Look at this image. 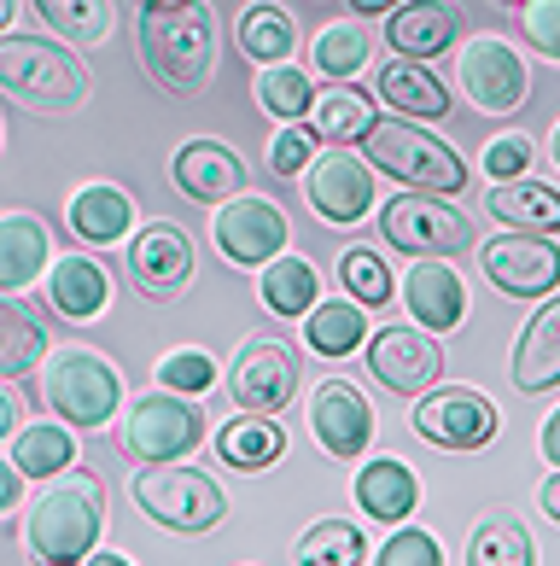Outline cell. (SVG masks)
<instances>
[{"label": "cell", "instance_id": "43", "mask_svg": "<svg viewBox=\"0 0 560 566\" xmlns=\"http://www.w3.org/2000/svg\"><path fill=\"white\" fill-rule=\"evenodd\" d=\"M380 566H444V549H439V537H432V532L403 526V532H391V537H385Z\"/></svg>", "mask_w": 560, "mask_h": 566}, {"label": "cell", "instance_id": "51", "mask_svg": "<svg viewBox=\"0 0 560 566\" xmlns=\"http://www.w3.org/2000/svg\"><path fill=\"white\" fill-rule=\"evenodd\" d=\"M82 566H135V560H129V555H112V549H94Z\"/></svg>", "mask_w": 560, "mask_h": 566}, {"label": "cell", "instance_id": "54", "mask_svg": "<svg viewBox=\"0 0 560 566\" xmlns=\"http://www.w3.org/2000/svg\"><path fill=\"white\" fill-rule=\"evenodd\" d=\"M549 153H554V164H560V123H554V140H549Z\"/></svg>", "mask_w": 560, "mask_h": 566}, {"label": "cell", "instance_id": "6", "mask_svg": "<svg viewBox=\"0 0 560 566\" xmlns=\"http://www.w3.org/2000/svg\"><path fill=\"white\" fill-rule=\"evenodd\" d=\"M41 391H47V409L65 427H94L99 432L123 403V374L99 350L65 345V350L47 356V380H41Z\"/></svg>", "mask_w": 560, "mask_h": 566}, {"label": "cell", "instance_id": "12", "mask_svg": "<svg viewBox=\"0 0 560 566\" xmlns=\"http://www.w3.org/2000/svg\"><path fill=\"white\" fill-rule=\"evenodd\" d=\"M455 65H462V88H467V99H473L479 112L508 117V112L526 106V94H531L526 59L514 53L503 35H473Z\"/></svg>", "mask_w": 560, "mask_h": 566}, {"label": "cell", "instance_id": "4", "mask_svg": "<svg viewBox=\"0 0 560 566\" xmlns=\"http://www.w3.org/2000/svg\"><path fill=\"white\" fill-rule=\"evenodd\" d=\"M362 146H368L373 170L391 176V181H403L409 193H432V199H439V193H462V187H467L462 153H455L450 140L426 135L421 123H409V117H380Z\"/></svg>", "mask_w": 560, "mask_h": 566}, {"label": "cell", "instance_id": "18", "mask_svg": "<svg viewBox=\"0 0 560 566\" xmlns=\"http://www.w3.org/2000/svg\"><path fill=\"white\" fill-rule=\"evenodd\" d=\"M309 427H316V444L334 455V461H350L368 450L373 438V415H368V397L350 386V380H327L309 403Z\"/></svg>", "mask_w": 560, "mask_h": 566}, {"label": "cell", "instance_id": "15", "mask_svg": "<svg viewBox=\"0 0 560 566\" xmlns=\"http://www.w3.org/2000/svg\"><path fill=\"white\" fill-rule=\"evenodd\" d=\"M129 275H135V292L152 304H170L176 292L193 281V234L181 222H147L140 234L129 240Z\"/></svg>", "mask_w": 560, "mask_h": 566}, {"label": "cell", "instance_id": "40", "mask_svg": "<svg viewBox=\"0 0 560 566\" xmlns=\"http://www.w3.org/2000/svg\"><path fill=\"white\" fill-rule=\"evenodd\" d=\"M339 286H350V298L357 304H385L391 292V269H385V258L373 245H350L345 258H339Z\"/></svg>", "mask_w": 560, "mask_h": 566}, {"label": "cell", "instance_id": "39", "mask_svg": "<svg viewBox=\"0 0 560 566\" xmlns=\"http://www.w3.org/2000/svg\"><path fill=\"white\" fill-rule=\"evenodd\" d=\"M368 65V35L357 24H327L316 35V71L327 82H345V76H357Z\"/></svg>", "mask_w": 560, "mask_h": 566}, {"label": "cell", "instance_id": "5", "mask_svg": "<svg viewBox=\"0 0 560 566\" xmlns=\"http://www.w3.org/2000/svg\"><path fill=\"white\" fill-rule=\"evenodd\" d=\"M135 509L158 520L163 532H181V537H199V532H216L228 520V496L216 491L211 473L187 468V461H170V468H140L135 473Z\"/></svg>", "mask_w": 560, "mask_h": 566}, {"label": "cell", "instance_id": "28", "mask_svg": "<svg viewBox=\"0 0 560 566\" xmlns=\"http://www.w3.org/2000/svg\"><path fill=\"white\" fill-rule=\"evenodd\" d=\"M135 228V199L123 193V187L112 181H94L82 187V193L71 199V234L88 240V245H112Z\"/></svg>", "mask_w": 560, "mask_h": 566}, {"label": "cell", "instance_id": "19", "mask_svg": "<svg viewBox=\"0 0 560 566\" xmlns=\"http://www.w3.org/2000/svg\"><path fill=\"white\" fill-rule=\"evenodd\" d=\"M455 35H462V18H455L450 0H403L385 18V48L414 59V65H432L439 53H450Z\"/></svg>", "mask_w": 560, "mask_h": 566}, {"label": "cell", "instance_id": "30", "mask_svg": "<svg viewBox=\"0 0 560 566\" xmlns=\"http://www.w3.org/2000/svg\"><path fill=\"white\" fill-rule=\"evenodd\" d=\"M293 48H298V24L286 7L252 0L240 12V53L245 59H257V65H293Z\"/></svg>", "mask_w": 560, "mask_h": 566}, {"label": "cell", "instance_id": "20", "mask_svg": "<svg viewBox=\"0 0 560 566\" xmlns=\"http://www.w3.org/2000/svg\"><path fill=\"white\" fill-rule=\"evenodd\" d=\"M53 269V228L30 217V211H7L0 217V292L35 286Z\"/></svg>", "mask_w": 560, "mask_h": 566}, {"label": "cell", "instance_id": "31", "mask_svg": "<svg viewBox=\"0 0 560 566\" xmlns=\"http://www.w3.org/2000/svg\"><path fill=\"white\" fill-rule=\"evenodd\" d=\"M263 304L275 310V316H309V310L321 304V275H316V263L309 258H293V251H286V258H275L263 269Z\"/></svg>", "mask_w": 560, "mask_h": 566}, {"label": "cell", "instance_id": "13", "mask_svg": "<svg viewBox=\"0 0 560 566\" xmlns=\"http://www.w3.org/2000/svg\"><path fill=\"white\" fill-rule=\"evenodd\" d=\"M479 269L508 298H549L560 286V245L549 234H503L479 245Z\"/></svg>", "mask_w": 560, "mask_h": 566}, {"label": "cell", "instance_id": "1", "mask_svg": "<svg viewBox=\"0 0 560 566\" xmlns=\"http://www.w3.org/2000/svg\"><path fill=\"white\" fill-rule=\"evenodd\" d=\"M99 526H106V485H99V473L71 468L30 509L24 543L41 566H82L99 543Z\"/></svg>", "mask_w": 560, "mask_h": 566}, {"label": "cell", "instance_id": "2", "mask_svg": "<svg viewBox=\"0 0 560 566\" xmlns=\"http://www.w3.org/2000/svg\"><path fill=\"white\" fill-rule=\"evenodd\" d=\"M0 88L41 117H71L88 106L94 76L76 53H65L47 35H0Z\"/></svg>", "mask_w": 560, "mask_h": 566}, {"label": "cell", "instance_id": "16", "mask_svg": "<svg viewBox=\"0 0 560 566\" xmlns=\"http://www.w3.org/2000/svg\"><path fill=\"white\" fill-rule=\"evenodd\" d=\"M304 199L321 222L350 228V222H362L373 211V170L362 158H350L345 146H334V153H321L304 170Z\"/></svg>", "mask_w": 560, "mask_h": 566}, {"label": "cell", "instance_id": "17", "mask_svg": "<svg viewBox=\"0 0 560 566\" xmlns=\"http://www.w3.org/2000/svg\"><path fill=\"white\" fill-rule=\"evenodd\" d=\"M170 176H176V193L193 205H228L245 193V158L222 140H187L170 164Z\"/></svg>", "mask_w": 560, "mask_h": 566}, {"label": "cell", "instance_id": "44", "mask_svg": "<svg viewBox=\"0 0 560 566\" xmlns=\"http://www.w3.org/2000/svg\"><path fill=\"white\" fill-rule=\"evenodd\" d=\"M520 35L543 59L560 65V0H526V7H520Z\"/></svg>", "mask_w": 560, "mask_h": 566}, {"label": "cell", "instance_id": "36", "mask_svg": "<svg viewBox=\"0 0 560 566\" xmlns=\"http://www.w3.org/2000/svg\"><path fill=\"white\" fill-rule=\"evenodd\" d=\"M30 7H35L41 18H47V30H53V35L82 41V48L106 41V35H112V24H117L112 0H30Z\"/></svg>", "mask_w": 560, "mask_h": 566}, {"label": "cell", "instance_id": "42", "mask_svg": "<svg viewBox=\"0 0 560 566\" xmlns=\"http://www.w3.org/2000/svg\"><path fill=\"white\" fill-rule=\"evenodd\" d=\"M316 129H309V123H281V135L268 140V170L275 176H298V170H309V164H316L321 153H316Z\"/></svg>", "mask_w": 560, "mask_h": 566}, {"label": "cell", "instance_id": "25", "mask_svg": "<svg viewBox=\"0 0 560 566\" xmlns=\"http://www.w3.org/2000/svg\"><path fill=\"white\" fill-rule=\"evenodd\" d=\"M514 386H520V391L560 386V298H549L526 322L520 345H514Z\"/></svg>", "mask_w": 560, "mask_h": 566}, {"label": "cell", "instance_id": "26", "mask_svg": "<svg viewBox=\"0 0 560 566\" xmlns=\"http://www.w3.org/2000/svg\"><path fill=\"white\" fill-rule=\"evenodd\" d=\"M373 123H380V106H373V94L350 88V82H327L316 94V106H309V129L334 146H350V140H368Z\"/></svg>", "mask_w": 560, "mask_h": 566}, {"label": "cell", "instance_id": "48", "mask_svg": "<svg viewBox=\"0 0 560 566\" xmlns=\"http://www.w3.org/2000/svg\"><path fill=\"white\" fill-rule=\"evenodd\" d=\"M543 461H549V468L560 473V409H554L549 421H543Z\"/></svg>", "mask_w": 560, "mask_h": 566}, {"label": "cell", "instance_id": "11", "mask_svg": "<svg viewBox=\"0 0 560 566\" xmlns=\"http://www.w3.org/2000/svg\"><path fill=\"white\" fill-rule=\"evenodd\" d=\"M414 438H426V444L439 450H485L496 438V403L485 391H467V386H450V391H426L421 403H414Z\"/></svg>", "mask_w": 560, "mask_h": 566}, {"label": "cell", "instance_id": "8", "mask_svg": "<svg viewBox=\"0 0 560 566\" xmlns=\"http://www.w3.org/2000/svg\"><path fill=\"white\" fill-rule=\"evenodd\" d=\"M204 427L211 421H204L199 397H176V391L140 397L129 409V427H123V455L140 461V468H170L187 450H199Z\"/></svg>", "mask_w": 560, "mask_h": 566}, {"label": "cell", "instance_id": "35", "mask_svg": "<svg viewBox=\"0 0 560 566\" xmlns=\"http://www.w3.org/2000/svg\"><path fill=\"white\" fill-rule=\"evenodd\" d=\"M71 461H76V444H71V432L65 427H24L12 438V468L24 473V479H53V473H71Z\"/></svg>", "mask_w": 560, "mask_h": 566}, {"label": "cell", "instance_id": "33", "mask_svg": "<svg viewBox=\"0 0 560 566\" xmlns=\"http://www.w3.org/2000/svg\"><path fill=\"white\" fill-rule=\"evenodd\" d=\"M41 356H47V333H41V322H35L18 298H7V292H0V380L30 374Z\"/></svg>", "mask_w": 560, "mask_h": 566}, {"label": "cell", "instance_id": "23", "mask_svg": "<svg viewBox=\"0 0 560 566\" xmlns=\"http://www.w3.org/2000/svg\"><path fill=\"white\" fill-rule=\"evenodd\" d=\"M414 502H421V479H414L409 461L373 455L368 468L357 473V509H362L368 520H380V526H398V520H409Z\"/></svg>", "mask_w": 560, "mask_h": 566}, {"label": "cell", "instance_id": "24", "mask_svg": "<svg viewBox=\"0 0 560 566\" xmlns=\"http://www.w3.org/2000/svg\"><path fill=\"white\" fill-rule=\"evenodd\" d=\"M485 205L508 234H560V193L549 181H531V176L496 181Z\"/></svg>", "mask_w": 560, "mask_h": 566}, {"label": "cell", "instance_id": "7", "mask_svg": "<svg viewBox=\"0 0 560 566\" xmlns=\"http://www.w3.org/2000/svg\"><path fill=\"white\" fill-rule=\"evenodd\" d=\"M380 234L385 245L409 251L414 263L421 258H462V251H473V222L455 211V205L432 199V193H398L380 205Z\"/></svg>", "mask_w": 560, "mask_h": 566}, {"label": "cell", "instance_id": "52", "mask_svg": "<svg viewBox=\"0 0 560 566\" xmlns=\"http://www.w3.org/2000/svg\"><path fill=\"white\" fill-rule=\"evenodd\" d=\"M12 12H18V0H0V35H12Z\"/></svg>", "mask_w": 560, "mask_h": 566}, {"label": "cell", "instance_id": "46", "mask_svg": "<svg viewBox=\"0 0 560 566\" xmlns=\"http://www.w3.org/2000/svg\"><path fill=\"white\" fill-rule=\"evenodd\" d=\"M18 496H24V473H18L12 461L0 455V514H12V509H18Z\"/></svg>", "mask_w": 560, "mask_h": 566}, {"label": "cell", "instance_id": "45", "mask_svg": "<svg viewBox=\"0 0 560 566\" xmlns=\"http://www.w3.org/2000/svg\"><path fill=\"white\" fill-rule=\"evenodd\" d=\"M526 164H531V140L526 135H496L485 146V176L490 181H520Z\"/></svg>", "mask_w": 560, "mask_h": 566}, {"label": "cell", "instance_id": "22", "mask_svg": "<svg viewBox=\"0 0 560 566\" xmlns=\"http://www.w3.org/2000/svg\"><path fill=\"white\" fill-rule=\"evenodd\" d=\"M41 292L53 298V310L65 322H94V316H106V304H112V275L94 258L71 251V258H53L47 286H41Z\"/></svg>", "mask_w": 560, "mask_h": 566}, {"label": "cell", "instance_id": "3", "mask_svg": "<svg viewBox=\"0 0 560 566\" xmlns=\"http://www.w3.org/2000/svg\"><path fill=\"white\" fill-rule=\"evenodd\" d=\"M140 65L170 94H204L216 71V18L204 0L193 7H152L140 12Z\"/></svg>", "mask_w": 560, "mask_h": 566}, {"label": "cell", "instance_id": "49", "mask_svg": "<svg viewBox=\"0 0 560 566\" xmlns=\"http://www.w3.org/2000/svg\"><path fill=\"white\" fill-rule=\"evenodd\" d=\"M543 514L560 526V473H549V485H543Z\"/></svg>", "mask_w": 560, "mask_h": 566}, {"label": "cell", "instance_id": "50", "mask_svg": "<svg viewBox=\"0 0 560 566\" xmlns=\"http://www.w3.org/2000/svg\"><path fill=\"white\" fill-rule=\"evenodd\" d=\"M385 7H391V12H398V7H403V0H350V12H362V18H380Z\"/></svg>", "mask_w": 560, "mask_h": 566}, {"label": "cell", "instance_id": "38", "mask_svg": "<svg viewBox=\"0 0 560 566\" xmlns=\"http://www.w3.org/2000/svg\"><path fill=\"white\" fill-rule=\"evenodd\" d=\"M257 106L281 123H304L309 106H316V88L298 65H263L257 71Z\"/></svg>", "mask_w": 560, "mask_h": 566}, {"label": "cell", "instance_id": "29", "mask_svg": "<svg viewBox=\"0 0 560 566\" xmlns=\"http://www.w3.org/2000/svg\"><path fill=\"white\" fill-rule=\"evenodd\" d=\"M380 99H385L391 112L426 117V123H439V117L450 112L444 82L432 76L426 65H414V59H391V65H380Z\"/></svg>", "mask_w": 560, "mask_h": 566}, {"label": "cell", "instance_id": "32", "mask_svg": "<svg viewBox=\"0 0 560 566\" xmlns=\"http://www.w3.org/2000/svg\"><path fill=\"white\" fill-rule=\"evenodd\" d=\"M467 566H537V543L514 514H490L467 537Z\"/></svg>", "mask_w": 560, "mask_h": 566}, {"label": "cell", "instance_id": "37", "mask_svg": "<svg viewBox=\"0 0 560 566\" xmlns=\"http://www.w3.org/2000/svg\"><path fill=\"white\" fill-rule=\"evenodd\" d=\"M362 532L350 526V520H316L304 537H298V549H293V560L298 566H362Z\"/></svg>", "mask_w": 560, "mask_h": 566}, {"label": "cell", "instance_id": "53", "mask_svg": "<svg viewBox=\"0 0 560 566\" xmlns=\"http://www.w3.org/2000/svg\"><path fill=\"white\" fill-rule=\"evenodd\" d=\"M152 7H193V0H140V12H152Z\"/></svg>", "mask_w": 560, "mask_h": 566}, {"label": "cell", "instance_id": "9", "mask_svg": "<svg viewBox=\"0 0 560 566\" xmlns=\"http://www.w3.org/2000/svg\"><path fill=\"white\" fill-rule=\"evenodd\" d=\"M298 350L286 339H245L228 363V397L240 415H281L298 397Z\"/></svg>", "mask_w": 560, "mask_h": 566}, {"label": "cell", "instance_id": "10", "mask_svg": "<svg viewBox=\"0 0 560 566\" xmlns=\"http://www.w3.org/2000/svg\"><path fill=\"white\" fill-rule=\"evenodd\" d=\"M211 234H216V251H222V258L234 263V269H268L275 258H286L293 222H286L281 205L240 193V199H228L222 211H216Z\"/></svg>", "mask_w": 560, "mask_h": 566}, {"label": "cell", "instance_id": "55", "mask_svg": "<svg viewBox=\"0 0 560 566\" xmlns=\"http://www.w3.org/2000/svg\"><path fill=\"white\" fill-rule=\"evenodd\" d=\"M508 7H514V12H520V7H526V0H508Z\"/></svg>", "mask_w": 560, "mask_h": 566}, {"label": "cell", "instance_id": "14", "mask_svg": "<svg viewBox=\"0 0 560 566\" xmlns=\"http://www.w3.org/2000/svg\"><path fill=\"white\" fill-rule=\"evenodd\" d=\"M368 368H373V380H380L385 391H398V397H421V391H439L444 380V350L432 333L421 327H380L368 339Z\"/></svg>", "mask_w": 560, "mask_h": 566}, {"label": "cell", "instance_id": "47", "mask_svg": "<svg viewBox=\"0 0 560 566\" xmlns=\"http://www.w3.org/2000/svg\"><path fill=\"white\" fill-rule=\"evenodd\" d=\"M7 432H24V415H18L12 386H0V438H7Z\"/></svg>", "mask_w": 560, "mask_h": 566}, {"label": "cell", "instance_id": "21", "mask_svg": "<svg viewBox=\"0 0 560 566\" xmlns=\"http://www.w3.org/2000/svg\"><path fill=\"white\" fill-rule=\"evenodd\" d=\"M403 298H409L414 322H421L426 333H450V327H462V316H467V286H462V275H455L444 258L414 263L409 281H403Z\"/></svg>", "mask_w": 560, "mask_h": 566}, {"label": "cell", "instance_id": "41", "mask_svg": "<svg viewBox=\"0 0 560 566\" xmlns=\"http://www.w3.org/2000/svg\"><path fill=\"white\" fill-rule=\"evenodd\" d=\"M158 386L176 391V397H199V391L216 386V363H211L204 350H193V345H187V350H170V356L158 363Z\"/></svg>", "mask_w": 560, "mask_h": 566}, {"label": "cell", "instance_id": "27", "mask_svg": "<svg viewBox=\"0 0 560 566\" xmlns=\"http://www.w3.org/2000/svg\"><path fill=\"white\" fill-rule=\"evenodd\" d=\"M216 455L240 473H263L286 455V427L275 415H234V421L216 432Z\"/></svg>", "mask_w": 560, "mask_h": 566}, {"label": "cell", "instance_id": "34", "mask_svg": "<svg viewBox=\"0 0 560 566\" xmlns=\"http://www.w3.org/2000/svg\"><path fill=\"white\" fill-rule=\"evenodd\" d=\"M304 339L316 356H350L368 345V322H362V304L357 298H334V304H316L309 310V327Z\"/></svg>", "mask_w": 560, "mask_h": 566}]
</instances>
